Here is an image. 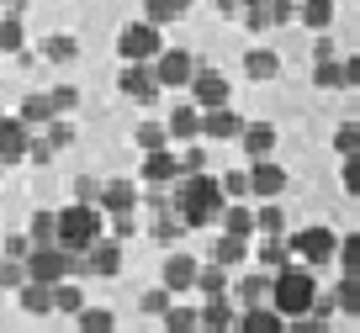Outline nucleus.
I'll return each instance as SVG.
<instances>
[{
    "label": "nucleus",
    "mask_w": 360,
    "mask_h": 333,
    "mask_svg": "<svg viewBox=\"0 0 360 333\" xmlns=\"http://www.w3.org/2000/svg\"><path fill=\"white\" fill-rule=\"evenodd\" d=\"M27 249H32V244H27L22 233H11V238H6V259H27Z\"/></svg>",
    "instance_id": "4d7b16f0"
},
{
    "label": "nucleus",
    "mask_w": 360,
    "mask_h": 333,
    "mask_svg": "<svg viewBox=\"0 0 360 333\" xmlns=\"http://www.w3.org/2000/svg\"><path fill=\"white\" fill-rule=\"evenodd\" d=\"M22 265H27V280L53 286V280H69L75 270H85V254H69V249H58V244H32Z\"/></svg>",
    "instance_id": "20e7f679"
},
{
    "label": "nucleus",
    "mask_w": 360,
    "mask_h": 333,
    "mask_svg": "<svg viewBox=\"0 0 360 333\" xmlns=\"http://www.w3.org/2000/svg\"><path fill=\"white\" fill-rule=\"evenodd\" d=\"M244 175H249V190H255L259 201H276V196L286 190V169L276 164V159H255Z\"/></svg>",
    "instance_id": "1a4fd4ad"
},
{
    "label": "nucleus",
    "mask_w": 360,
    "mask_h": 333,
    "mask_svg": "<svg viewBox=\"0 0 360 333\" xmlns=\"http://www.w3.org/2000/svg\"><path fill=\"white\" fill-rule=\"evenodd\" d=\"M233 296H238V307H270V280L265 275H244V280H238V286H233Z\"/></svg>",
    "instance_id": "412c9836"
},
{
    "label": "nucleus",
    "mask_w": 360,
    "mask_h": 333,
    "mask_svg": "<svg viewBox=\"0 0 360 333\" xmlns=\"http://www.w3.org/2000/svg\"><path fill=\"white\" fill-rule=\"evenodd\" d=\"M233 328L238 333H281L286 318H281V312H270V307H249L244 318H233Z\"/></svg>",
    "instance_id": "aec40b11"
},
{
    "label": "nucleus",
    "mask_w": 360,
    "mask_h": 333,
    "mask_svg": "<svg viewBox=\"0 0 360 333\" xmlns=\"http://www.w3.org/2000/svg\"><path fill=\"white\" fill-rule=\"evenodd\" d=\"M159 53H165V27L133 22V27L117 32V58H122V64H154Z\"/></svg>",
    "instance_id": "39448f33"
},
{
    "label": "nucleus",
    "mask_w": 360,
    "mask_h": 333,
    "mask_svg": "<svg viewBox=\"0 0 360 333\" xmlns=\"http://www.w3.org/2000/svg\"><path fill=\"white\" fill-rule=\"evenodd\" d=\"M22 312H32V318H48V312H53V286H43V280H27V286H22Z\"/></svg>",
    "instance_id": "393cba45"
},
{
    "label": "nucleus",
    "mask_w": 360,
    "mask_h": 333,
    "mask_svg": "<svg viewBox=\"0 0 360 333\" xmlns=\"http://www.w3.org/2000/svg\"><path fill=\"white\" fill-rule=\"evenodd\" d=\"M238 6H265V0H238Z\"/></svg>",
    "instance_id": "e2e57ef3"
},
{
    "label": "nucleus",
    "mask_w": 360,
    "mask_h": 333,
    "mask_svg": "<svg viewBox=\"0 0 360 333\" xmlns=\"http://www.w3.org/2000/svg\"><path fill=\"white\" fill-rule=\"evenodd\" d=\"M27 159H32V164H48V159H53V148H48L43 138H32V143H27Z\"/></svg>",
    "instance_id": "6e6d98bb"
},
{
    "label": "nucleus",
    "mask_w": 360,
    "mask_h": 333,
    "mask_svg": "<svg viewBox=\"0 0 360 333\" xmlns=\"http://www.w3.org/2000/svg\"><path fill=\"white\" fill-rule=\"evenodd\" d=\"M233 328V307L223 296H212L207 307H196V333H228Z\"/></svg>",
    "instance_id": "6ab92c4d"
},
{
    "label": "nucleus",
    "mask_w": 360,
    "mask_h": 333,
    "mask_svg": "<svg viewBox=\"0 0 360 333\" xmlns=\"http://www.w3.org/2000/svg\"><path fill=\"white\" fill-rule=\"evenodd\" d=\"M191 106H196V111L228 106V79L217 74V69H202V64H196V74H191Z\"/></svg>",
    "instance_id": "6e6552de"
},
{
    "label": "nucleus",
    "mask_w": 360,
    "mask_h": 333,
    "mask_svg": "<svg viewBox=\"0 0 360 333\" xmlns=\"http://www.w3.org/2000/svg\"><path fill=\"white\" fill-rule=\"evenodd\" d=\"M75 53H79V43H75L69 32H53V37L43 43V58H53V64H69Z\"/></svg>",
    "instance_id": "f704fd0d"
},
{
    "label": "nucleus",
    "mask_w": 360,
    "mask_h": 333,
    "mask_svg": "<svg viewBox=\"0 0 360 333\" xmlns=\"http://www.w3.org/2000/svg\"><path fill=\"white\" fill-rule=\"evenodd\" d=\"M345 190H360V159H345Z\"/></svg>",
    "instance_id": "13d9d810"
},
{
    "label": "nucleus",
    "mask_w": 360,
    "mask_h": 333,
    "mask_svg": "<svg viewBox=\"0 0 360 333\" xmlns=\"http://www.w3.org/2000/svg\"><path fill=\"white\" fill-rule=\"evenodd\" d=\"M112 233H117V238H133V233H138L133 211H122V217H112Z\"/></svg>",
    "instance_id": "5fc2aeb1"
},
{
    "label": "nucleus",
    "mask_w": 360,
    "mask_h": 333,
    "mask_svg": "<svg viewBox=\"0 0 360 333\" xmlns=\"http://www.w3.org/2000/svg\"><path fill=\"white\" fill-rule=\"evenodd\" d=\"M138 175L148 180V185H169V180H180V159L169 154V148H159V154H143V169Z\"/></svg>",
    "instance_id": "a211bd4d"
},
{
    "label": "nucleus",
    "mask_w": 360,
    "mask_h": 333,
    "mask_svg": "<svg viewBox=\"0 0 360 333\" xmlns=\"http://www.w3.org/2000/svg\"><path fill=\"white\" fill-rule=\"evenodd\" d=\"M223 185H217V175H180V190L175 201H169V211H175L180 228H207V222H217V211H223Z\"/></svg>",
    "instance_id": "f257e3e1"
},
{
    "label": "nucleus",
    "mask_w": 360,
    "mask_h": 333,
    "mask_svg": "<svg viewBox=\"0 0 360 333\" xmlns=\"http://www.w3.org/2000/svg\"><path fill=\"white\" fill-rule=\"evenodd\" d=\"M180 233H186V228H180V222L169 217V211H159V222H154V238H159V244H175Z\"/></svg>",
    "instance_id": "09e8293b"
},
{
    "label": "nucleus",
    "mask_w": 360,
    "mask_h": 333,
    "mask_svg": "<svg viewBox=\"0 0 360 333\" xmlns=\"http://www.w3.org/2000/svg\"><path fill=\"white\" fill-rule=\"evenodd\" d=\"M328 296H334V307H339V312H360V286H355V275H345L334 291H328Z\"/></svg>",
    "instance_id": "4c0bfd02"
},
{
    "label": "nucleus",
    "mask_w": 360,
    "mask_h": 333,
    "mask_svg": "<svg viewBox=\"0 0 360 333\" xmlns=\"http://www.w3.org/2000/svg\"><path fill=\"white\" fill-rule=\"evenodd\" d=\"M0 117H6V111H0Z\"/></svg>",
    "instance_id": "0e129e2a"
},
{
    "label": "nucleus",
    "mask_w": 360,
    "mask_h": 333,
    "mask_svg": "<svg viewBox=\"0 0 360 333\" xmlns=\"http://www.w3.org/2000/svg\"><path fill=\"white\" fill-rule=\"evenodd\" d=\"M112 333H117V328H112Z\"/></svg>",
    "instance_id": "69168bd1"
},
{
    "label": "nucleus",
    "mask_w": 360,
    "mask_h": 333,
    "mask_svg": "<svg viewBox=\"0 0 360 333\" xmlns=\"http://www.w3.org/2000/svg\"><path fill=\"white\" fill-rule=\"evenodd\" d=\"M334 244H339L334 228H318V222H313V228H297L286 249H292V254H302V265L313 270V265H334Z\"/></svg>",
    "instance_id": "423d86ee"
},
{
    "label": "nucleus",
    "mask_w": 360,
    "mask_h": 333,
    "mask_svg": "<svg viewBox=\"0 0 360 333\" xmlns=\"http://www.w3.org/2000/svg\"><path fill=\"white\" fill-rule=\"evenodd\" d=\"M244 259H249V238H217V244H212V265H223V270H233V265H244Z\"/></svg>",
    "instance_id": "a878e982"
},
{
    "label": "nucleus",
    "mask_w": 360,
    "mask_h": 333,
    "mask_svg": "<svg viewBox=\"0 0 360 333\" xmlns=\"http://www.w3.org/2000/svg\"><path fill=\"white\" fill-rule=\"evenodd\" d=\"M101 207H90V201H69L64 211H53V244L69 249V254H85L96 238H101Z\"/></svg>",
    "instance_id": "f03ea898"
},
{
    "label": "nucleus",
    "mask_w": 360,
    "mask_h": 333,
    "mask_svg": "<svg viewBox=\"0 0 360 333\" xmlns=\"http://www.w3.org/2000/svg\"><path fill=\"white\" fill-rule=\"evenodd\" d=\"M217 11H223V16H238V0H217Z\"/></svg>",
    "instance_id": "680f3d73"
},
{
    "label": "nucleus",
    "mask_w": 360,
    "mask_h": 333,
    "mask_svg": "<svg viewBox=\"0 0 360 333\" xmlns=\"http://www.w3.org/2000/svg\"><path fill=\"white\" fill-rule=\"evenodd\" d=\"M138 148L143 154H159V148H169V133H165V122H138Z\"/></svg>",
    "instance_id": "72a5a7b5"
},
{
    "label": "nucleus",
    "mask_w": 360,
    "mask_h": 333,
    "mask_svg": "<svg viewBox=\"0 0 360 333\" xmlns=\"http://www.w3.org/2000/svg\"><path fill=\"white\" fill-rule=\"evenodd\" d=\"M85 307V291L75 280H53V312H79Z\"/></svg>",
    "instance_id": "2f4dec72"
},
{
    "label": "nucleus",
    "mask_w": 360,
    "mask_h": 333,
    "mask_svg": "<svg viewBox=\"0 0 360 333\" xmlns=\"http://www.w3.org/2000/svg\"><path fill=\"white\" fill-rule=\"evenodd\" d=\"M148 69H154L159 90H175V85H191V74H196V58L186 53V48H165V53H159Z\"/></svg>",
    "instance_id": "0eeeda50"
},
{
    "label": "nucleus",
    "mask_w": 360,
    "mask_h": 333,
    "mask_svg": "<svg viewBox=\"0 0 360 333\" xmlns=\"http://www.w3.org/2000/svg\"><path fill=\"white\" fill-rule=\"evenodd\" d=\"M148 207H154V211H169V196H165V190L154 185V190H148Z\"/></svg>",
    "instance_id": "052dcab7"
},
{
    "label": "nucleus",
    "mask_w": 360,
    "mask_h": 333,
    "mask_svg": "<svg viewBox=\"0 0 360 333\" xmlns=\"http://www.w3.org/2000/svg\"><path fill=\"white\" fill-rule=\"evenodd\" d=\"M196 291H202L207 301H212V296H228V275H223V265H202V270H196Z\"/></svg>",
    "instance_id": "c756f323"
},
{
    "label": "nucleus",
    "mask_w": 360,
    "mask_h": 333,
    "mask_svg": "<svg viewBox=\"0 0 360 333\" xmlns=\"http://www.w3.org/2000/svg\"><path fill=\"white\" fill-rule=\"evenodd\" d=\"M16 117H22V122H27V127L37 133V127H48V122H53V100H48V96H27Z\"/></svg>",
    "instance_id": "c85d7f7f"
},
{
    "label": "nucleus",
    "mask_w": 360,
    "mask_h": 333,
    "mask_svg": "<svg viewBox=\"0 0 360 333\" xmlns=\"http://www.w3.org/2000/svg\"><path fill=\"white\" fill-rule=\"evenodd\" d=\"M96 196H101V180L79 175V180H75V201H90V207H96Z\"/></svg>",
    "instance_id": "864d4df0"
},
{
    "label": "nucleus",
    "mask_w": 360,
    "mask_h": 333,
    "mask_svg": "<svg viewBox=\"0 0 360 333\" xmlns=\"http://www.w3.org/2000/svg\"><path fill=\"white\" fill-rule=\"evenodd\" d=\"M297 22L313 27V32H328V27H334V0H302V6H297Z\"/></svg>",
    "instance_id": "4be33fe9"
},
{
    "label": "nucleus",
    "mask_w": 360,
    "mask_h": 333,
    "mask_svg": "<svg viewBox=\"0 0 360 333\" xmlns=\"http://www.w3.org/2000/svg\"><path fill=\"white\" fill-rule=\"evenodd\" d=\"M27 143H32V127L22 117H0V164H22Z\"/></svg>",
    "instance_id": "9d476101"
},
{
    "label": "nucleus",
    "mask_w": 360,
    "mask_h": 333,
    "mask_svg": "<svg viewBox=\"0 0 360 333\" xmlns=\"http://www.w3.org/2000/svg\"><path fill=\"white\" fill-rule=\"evenodd\" d=\"M334 148H339L345 159H355V148H360V133H355V122H345V127L334 133Z\"/></svg>",
    "instance_id": "de8ad7c7"
},
{
    "label": "nucleus",
    "mask_w": 360,
    "mask_h": 333,
    "mask_svg": "<svg viewBox=\"0 0 360 333\" xmlns=\"http://www.w3.org/2000/svg\"><path fill=\"white\" fill-rule=\"evenodd\" d=\"M0 53H11V58L27 53V27H22V16H0Z\"/></svg>",
    "instance_id": "bb28decb"
},
{
    "label": "nucleus",
    "mask_w": 360,
    "mask_h": 333,
    "mask_svg": "<svg viewBox=\"0 0 360 333\" xmlns=\"http://www.w3.org/2000/svg\"><path fill=\"white\" fill-rule=\"evenodd\" d=\"M281 333H328V322H318V318H286Z\"/></svg>",
    "instance_id": "603ef678"
},
{
    "label": "nucleus",
    "mask_w": 360,
    "mask_h": 333,
    "mask_svg": "<svg viewBox=\"0 0 360 333\" xmlns=\"http://www.w3.org/2000/svg\"><path fill=\"white\" fill-rule=\"evenodd\" d=\"M0 286H16V291L27 286V265L22 259H6V265H0Z\"/></svg>",
    "instance_id": "8fccbe9b"
},
{
    "label": "nucleus",
    "mask_w": 360,
    "mask_h": 333,
    "mask_svg": "<svg viewBox=\"0 0 360 333\" xmlns=\"http://www.w3.org/2000/svg\"><path fill=\"white\" fill-rule=\"evenodd\" d=\"M165 133L175 138V143H196V138H202V111H196L191 100L175 106V111H169V122H165Z\"/></svg>",
    "instance_id": "dca6fc26"
},
{
    "label": "nucleus",
    "mask_w": 360,
    "mask_h": 333,
    "mask_svg": "<svg viewBox=\"0 0 360 333\" xmlns=\"http://www.w3.org/2000/svg\"><path fill=\"white\" fill-rule=\"evenodd\" d=\"M196 270H202V265H196L191 254H165V291H169V296H175V291H191Z\"/></svg>",
    "instance_id": "f3484780"
},
{
    "label": "nucleus",
    "mask_w": 360,
    "mask_h": 333,
    "mask_svg": "<svg viewBox=\"0 0 360 333\" xmlns=\"http://www.w3.org/2000/svg\"><path fill=\"white\" fill-rule=\"evenodd\" d=\"M165 328H169V333H196V312L169 301V307H165Z\"/></svg>",
    "instance_id": "58836bf2"
},
{
    "label": "nucleus",
    "mask_w": 360,
    "mask_h": 333,
    "mask_svg": "<svg viewBox=\"0 0 360 333\" xmlns=\"http://www.w3.org/2000/svg\"><path fill=\"white\" fill-rule=\"evenodd\" d=\"M43 143L58 154V148H69V143H75V127H69L64 117H53V122H48V138H43Z\"/></svg>",
    "instance_id": "37998d69"
},
{
    "label": "nucleus",
    "mask_w": 360,
    "mask_h": 333,
    "mask_svg": "<svg viewBox=\"0 0 360 333\" xmlns=\"http://www.w3.org/2000/svg\"><path fill=\"white\" fill-rule=\"evenodd\" d=\"M244 74L249 79H276V74H281V58L270 53V48H249V53H244Z\"/></svg>",
    "instance_id": "b1692460"
},
{
    "label": "nucleus",
    "mask_w": 360,
    "mask_h": 333,
    "mask_svg": "<svg viewBox=\"0 0 360 333\" xmlns=\"http://www.w3.org/2000/svg\"><path fill=\"white\" fill-rule=\"evenodd\" d=\"M238 143H244V154H249V159H270V154H276V143H281V133H276L270 122H244Z\"/></svg>",
    "instance_id": "2eb2a0df"
},
{
    "label": "nucleus",
    "mask_w": 360,
    "mask_h": 333,
    "mask_svg": "<svg viewBox=\"0 0 360 333\" xmlns=\"http://www.w3.org/2000/svg\"><path fill=\"white\" fill-rule=\"evenodd\" d=\"M313 296H318V280L307 265H286L270 280V312H281V318H307Z\"/></svg>",
    "instance_id": "7ed1b4c3"
},
{
    "label": "nucleus",
    "mask_w": 360,
    "mask_h": 333,
    "mask_svg": "<svg viewBox=\"0 0 360 333\" xmlns=\"http://www.w3.org/2000/svg\"><path fill=\"white\" fill-rule=\"evenodd\" d=\"M217 222H223L228 238H249V233H255V211H249L244 201H238V207H223V211H217Z\"/></svg>",
    "instance_id": "5701e85b"
},
{
    "label": "nucleus",
    "mask_w": 360,
    "mask_h": 333,
    "mask_svg": "<svg viewBox=\"0 0 360 333\" xmlns=\"http://www.w3.org/2000/svg\"><path fill=\"white\" fill-rule=\"evenodd\" d=\"M292 16H297L292 0H265V27H286Z\"/></svg>",
    "instance_id": "a18cd8bd"
},
{
    "label": "nucleus",
    "mask_w": 360,
    "mask_h": 333,
    "mask_svg": "<svg viewBox=\"0 0 360 333\" xmlns=\"http://www.w3.org/2000/svg\"><path fill=\"white\" fill-rule=\"evenodd\" d=\"M339 64H345V90H355L360 85V64L355 58H339Z\"/></svg>",
    "instance_id": "bf43d9fd"
},
{
    "label": "nucleus",
    "mask_w": 360,
    "mask_h": 333,
    "mask_svg": "<svg viewBox=\"0 0 360 333\" xmlns=\"http://www.w3.org/2000/svg\"><path fill=\"white\" fill-rule=\"evenodd\" d=\"M217 185H223V201H244L249 196V175H244V169H228Z\"/></svg>",
    "instance_id": "a19ab883"
},
{
    "label": "nucleus",
    "mask_w": 360,
    "mask_h": 333,
    "mask_svg": "<svg viewBox=\"0 0 360 333\" xmlns=\"http://www.w3.org/2000/svg\"><path fill=\"white\" fill-rule=\"evenodd\" d=\"M255 228H259V233H270V238H281L286 233V211L276 207V201H265V207L255 211Z\"/></svg>",
    "instance_id": "473e14b6"
},
{
    "label": "nucleus",
    "mask_w": 360,
    "mask_h": 333,
    "mask_svg": "<svg viewBox=\"0 0 360 333\" xmlns=\"http://www.w3.org/2000/svg\"><path fill=\"white\" fill-rule=\"evenodd\" d=\"M313 85H318V90H345V64H339V58L318 64V69H313Z\"/></svg>",
    "instance_id": "e433bc0d"
},
{
    "label": "nucleus",
    "mask_w": 360,
    "mask_h": 333,
    "mask_svg": "<svg viewBox=\"0 0 360 333\" xmlns=\"http://www.w3.org/2000/svg\"><path fill=\"white\" fill-rule=\"evenodd\" d=\"M48 100H53V117H64V111L79 106V90L75 85H53V90H48Z\"/></svg>",
    "instance_id": "c03bdc74"
},
{
    "label": "nucleus",
    "mask_w": 360,
    "mask_h": 333,
    "mask_svg": "<svg viewBox=\"0 0 360 333\" xmlns=\"http://www.w3.org/2000/svg\"><path fill=\"white\" fill-rule=\"evenodd\" d=\"M207 169V154L202 148H186V154H180V175H202Z\"/></svg>",
    "instance_id": "3c124183"
},
{
    "label": "nucleus",
    "mask_w": 360,
    "mask_h": 333,
    "mask_svg": "<svg viewBox=\"0 0 360 333\" xmlns=\"http://www.w3.org/2000/svg\"><path fill=\"white\" fill-rule=\"evenodd\" d=\"M334 259L345 265V275H355V265H360V238H355V233H345V238L334 244Z\"/></svg>",
    "instance_id": "ea45409f"
},
{
    "label": "nucleus",
    "mask_w": 360,
    "mask_h": 333,
    "mask_svg": "<svg viewBox=\"0 0 360 333\" xmlns=\"http://www.w3.org/2000/svg\"><path fill=\"white\" fill-rule=\"evenodd\" d=\"M143 22H154V27H165V22H180V16L191 11V0H143Z\"/></svg>",
    "instance_id": "cd10ccee"
},
{
    "label": "nucleus",
    "mask_w": 360,
    "mask_h": 333,
    "mask_svg": "<svg viewBox=\"0 0 360 333\" xmlns=\"http://www.w3.org/2000/svg\"><path fill=\"white\" fill-rule=\"evenodd\" d=\"M96 207H101L106 217H122V211L138 207V185H133V180H106L101 196H96Z\"/></svg>",
    "instance_id": "f8f14e48"
},
{
    "label": "nucleus",
    "mask_w": 360,
    "mask_h": 333,
    "mask_svg": "<svg viewBox=\"0 0 360 333\" xmlns=\"http://www.w3.org/2000/svg\"><path fill=\"white\" fill-rule=\"evenodd\" d=\"M202 133L212 138V143H233V138L244 133V117H238V111H228V106L202 111Z\"/></svg>",
    "instance_id": "ddd939ff"
},
{
    "label": "nucleus",
    "mask_w": 360,
    "mask_h": 333,
    "mask_svg": "<svg viewBox=\"0 0 360 333\" xmlns=\"http://www.w3.org/2000/svg\"><path fill=\"white\" fill-rule=\"evenodd\" d=\"M138 307H143V312H148V318H159V312H165V307H169V291H165V286H154V291H143V296H138Z\"/></svg>",
    "instance_id": "49530a36"
},
{
    "label": "nucleus",
    "mask_w": 360,
    "mask_h": 333,
    "mask_svg": "<svg viewBox=\"0 0 360 333\" xmlns=\"http://www.w3.org/2000/svg\"><path fill=\"white\" fill-rule=\"evenodd\" d=\"M117 85H122V96L127 100H159V79H154V69L148 64H122V79H117Z\"/></svg>",
    "instance_id": "9b49d317"
},
{
    "label": "nucleus",
    "mask_w": 360,
    "mask_h": 333,
    "mask_svg": "<svg viewBox=\"0 0 360 333\" xmlns=\"http://www.w3.org/2000/svg\"><path fill=\"white\" fill-rule=\"evenodd\" d=\"M75 318H79V333H112L117 328V318L106 307H79Z\"/></svg>",
    "instance_id": "7c9ffc66"
},
{
    "label": "nucleus",
    "mask_w": 360,
    "mask_h": 333,
    "mask_svg": "<svg viewBox=\"0 0 360 333\" xmlns=\"http://www.w3.org/2000/svg\"><path fill=\"white\" fill-rule=\"evenodd\" d=\"M27 244H53V211H32V228H27Z\"/></svg>",
    "instance_id": "79ce46f5"
},
{
    "label": "nucleus",
    "mask_w": 360,
    "mask_h": 333,
    "mask_svg": "<svg viewBox=\"0 0 360 333\" xmlns=\"http://www.w3.org/2000/svg\"><path fill=\"white\" fill-rule=\"evenodd\" d=\"M85 270H96V275H117V270H122V238H96V244L85 249Z\"/></svg>",
    "instance_id": "4468645a"
},
{
    "label": "nucleus",
    "mask_w": 360,
    "mask_h": 333,
    "mask_svg": "<svg viewBox=\"0 0 360 333\" xmlns=\"http://www.w3.org/2000/svg\"><path fill=\"white\" fill-rule=\"evenodd\" d=\"M259 259H265L270 270H286V265H292V249H286V238H270V233H265V244H259Z\"/></svg>",
    "instance_id": "c9c22d12"
}]
</instances>
